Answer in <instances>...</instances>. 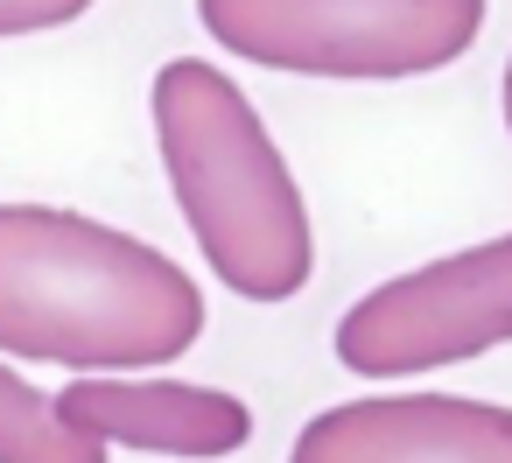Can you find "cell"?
<instances>
[{
	"instance_id": "obj_1",
	"label": "cell",
	"mask_w": 512,
	"mask_h": 463,
	"mask_svg": "<svg viewBox=\"0 0 512 463\" xmlns=\"http://www.w3.org/2000/svg\"><path fill=\"white\" fill-rule=\"evenodd\" d=\"M204 337V288L148 239L64 211L0 204V358L155 372Z\"/></svg>"
},
{
	"instance_id": "obj_2",
	"label": "cell",
	"mask_w": 512,
	"mask_h": 463,
	"mask_svg": "<svg viewBox=\"0 0 512 463\" xmlns=\"http://www.w3.org/2000/svg\"><path fill=\"white\" fill-rule=\"evenodd\" d=\"M148 120L204 267L239 302L302 295L316 274L309 197L239 78L204 57H169L148 85Z\"/></svg>"
},
{
	"instance_id": "obj_3",
	"label": "cell",
	"mask_w": 512,
	"mask_h": 463,
	"mask_svg": "<svg viewBox=\"0 0 512 463\" xmlns=\"http://www.w3.org/2000/svg\"><path fill=\"white\" fill-rule=\"evenodd\" d=\"M204 36L260 71L400 85L484 36V0H197Z\"/></svg>"
},
{
	"instance_id": "obj_4",
	"label": "cell",
	"mask_w": 512,
	"mask_h": 463,
	"mask_svg": "<svg viewBox=\"0 0 512 463\" xmlns=\"http://www.w3.org/2000/svg\"><path fill=\"white\" fill-rule=\"evenodd\" d=\"M330 344L358 379H414L512 344V232L365 288L337 316Z\"/></svg>"
},
{
	"instance_id": "obj_5",
	"label": "cell",
	"mask_w": 512,
	"mask_h": 463,
	"mask_svg": "<svg viewBox=\"0 0 512 463\" xmlns=\"http://www.w3.org/2000/svg\"><path fill=\"white\" fill-rule=\"evenodd\" d=\"M57 414L99 449H148L176 463H218L253 442V407L225 386L162 379V372H78L57 393Z\"/></svg>"
},
{
	"instance_id": "obj_6",
	"label": "cell",
	"mask_w": 512,
	"mask_h": 463,
	"mask_svg": "<svg viewBox=\"0 0 512 463\" xmlns=\"http://www.w3.org/2000/svg\"><path fill=\"white\" fill-rule=\"evenodd\" d=\"M288 463H512V407L463 393H365L309 414Z\"/></svg>"
},
{
	"instance_id": "obj_7",
	"label": "cell",
	"mask_w": 512,
	"mask_h": 463,
	"mask_svg": "<svg viewBox=\"0 0 512 463\" xmlns=\"http://www.w3.org/2000/svg\"><path fill=\"white\" fill-rule=\"evenodd\" d=\"M0 463H113V449L85 442L36 379L0 358Z\"/></svg>"
},
{
	"instance_id": "obj_8",
	"label": "cell",
	"mask_w": 512,
	"mask_h": 463,
	"mask_svg": "<svg viewBox=\"0 0 512 463\" xmlns=\"http://www.w3.org/2000/svg\"><path fill=\"white\" fill-rule=\"evenodd\" d=\"M92 8L99 0H0V43L8 36H43V29H71Z\"/></svg>"
},
{
	"instance_id": "obj_9",
	"label": "cell",
	"mask_w": 512,
	"mask_h": 463,
	"mask_svg": "<svg viewBox=\"0 0 512 463\" xmlns=\"http://www.w3.org/2000/svg\"><path fill=\"white\" fill-rule=\"evenodd\" d=\"M498 106H505V134H512V57H505V78H498Z\"/></svg>"
}]
</instances>
